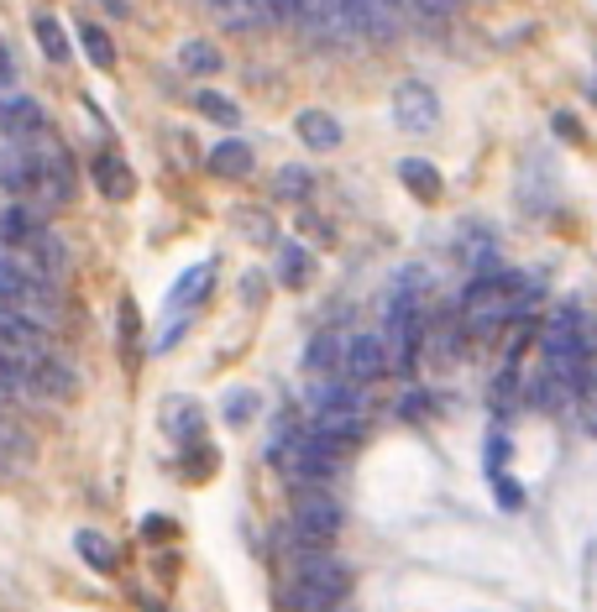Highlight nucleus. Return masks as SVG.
<instances>
[{
	"instance_id": "7c9ffc66",
	"label": "nucleus",
	"mask_w": 597,
	"mask_h": 612,
	"mask_svg": "<svg viewBox=\"0 0 597 612\" xmlns=\"http://www.w3.org/2000/svg\"><path fill=\"white\" fill-rule=\"evenodd\" d=\"M383 5H389V11H398V5H404V0H383Z\"/></svg>"
},
{
	"instance_id": "f257e3e1",
	"label": "nucleus",
	"mask_w": 597,
	"mask_h": 612,
	"mask_svg": "<svg viewBox=\"0 0 597 612\" xmlns=\"http://www.w3.org/2000/svg\"><path fill=\"white\" fill-rule=\"evenodd\" d=\"M352 586V571L330 550H304L294 560V582H289V608L294 612H330Z\"/></svg>"
},
{
	"instance_id": "4468645a",
	"label": "nucleus",
	"mask_w": 597,
	"mask_h": 612,
	"mask_svg": "<svg viewBox=\"0 0 597 612\" xmlns=\"http://www.w3.org/2000/svg\"><path fill=\"white\" fill-rule=\"evenodd\" d=\"M398 178L415 189L419 200H441V174H435L424 157H404V163H398Z\"/></svg>"
},
{
	"instance_id": "a211bd4d",
	"label": "nucleus",
	"mask_w": 597,
	"mask_h": 612,
	"mask_svg": "<svg viewBox=\"0 0 597 612\" xmlns=\"http://www.w3.org/2000/svg\"><path fill=\"white\" fill-rule=\"evenodd\" d=\"M315 189V174L309 168H278V178H272V194L278 200H304Z\"/></svg>"
},
{
	"instance_id": "a878e982",
	"label": "nucleus",
	"mask_w": 597,
	"mask_h": 612,
	"mask_svg": "<svg viewBox=\"0 0 597 612\" xmlns=\"http://www.w3.org/2000/svg\"><path fill=\"white\" fill-rule=\"evenodd\" d=\"M398 413H404V419H419V413H430V398H424V393H404V398H398Z\"/></svg>"
},
{
	"instance_id": "ddd939ff",
	"label": "nucleus",
	"mask_w": 597,
	"mask_h": 612,
	"mask_svg": "<svg viewBox=\"0 0 597 612\" xmlns=\"http://www.w3.org/2000/svg\"><path fill=\"white\" fill-rule=\"evenodd\" d=\"M304 367H309V372H320V378H335V372H341V335H315V341H309V350H304Z\"/></svg>"
},
{
	"instance_id": "5701e85b",
	"label": "nucleus",
	"mask_w": 597,
	"mask_h": 612,
	"mask_svg": "<svg viewBox=\"0 0 597 612\" xmlns=\"http://www.w3.org/2000/svg\"><path fill=\"white\" fill-rule=\"evenodd\" d=\"M576 413H582L587 435H597V382H587V387H576Z\"/></svg>"
},
{
	"instance_id": "6ab92c4d",
	"label": "nucleus",
	"mask_w": 597,
	"mask_h": 612,
	"mask_svg": "<svg viewBox=\"0 0 597 612\" xmlns=\"http://www.w3.org/2000/svg\"><path fill=\"white\" fill-rule=\"evenodd\" d=\"M194 105H200L209 120H220V126H237V120H241L237 100H226V94H215V89H200V94H194Z\"/></svg>"
},
{
	"instance_id": "f8f14e48",
	"label": "nucleus",
	"mask_w": 597,
	"mask_h": 612,
	"mask_svg": "<svg viewBox=\"0 0 597 612\" xmlns=\"http://www.w3.org/2000/svg\"><path fill=\"white\" fill-rule=\"evenodd\" d=\"M0 189H11V194H27L31 189V163L16 142L0 146Z\"/></svg>"
},
{
	"instance_id": "c756f323",
	"label": "nucleus",
	"mask_w": 597,
	"mask_h": 612,
	"mask_svg": "<svg viewBox=\"0 0 597 612\" xmlns=\"http://www.w3.org/2000/svg\"><path fill=\"white\" fill-rule=\"evenodd\" d=\"M105 5H111V11H116V16H126V0H105Z\"/></svg>"
},
{
	"instance_id": "2eb2a0df",
	"label": "nucleus",
	"mask_w": 597,
	"mask_h": 612,
	"mask_svg": "<svg viewBox=\"0 0 597 612\" xmlns=\"http://www.w3.org/2000/svg\"><path fill=\"white\" fill-rule=\"evenodd\" d=\"M27 461H31V439L11 419H0V467L16 471V467H27Z\"/></svg>"
},
{
	"instance_id": "cd10ccee",
	"label": "nucleus",
	"mask_w": 597,
	"mask_h": 612,
	"mask_svg": "<svg viewBox=\"0 0 597 612\" xmlns=\"http://www.w3.org/2000/svg\"><path fill=\"white\" fill-rule=\"evenodd\" d=\"M404 5H415V11H424V16H446L450 0H404Z\"/></svg>"
},
{
	"instance_id": "6e6552de",
	"label": "nucleus",
	"mask_w": 597,
	"mask_h": 612,
	"mask_svg": "<svg viewBox=\"0 0 597 612\" xmlns=\"http://www.w3.org/2000/svg\"><path fill=\"white\" fill-rule=\"evenodd\" d=\"M209 174L246 178V174H252V146L241 142V137H226L220 146H209Z\"/></svg>"
},
{
	"instance_id": "c85d7f7f",
	"label": "nucleus",
	"mask_w": 597,
	"mask_h": 612,
	"mask_svg": "<svg viewBox=\"0 0 597 612\" xmlns=\"http://www.w3.org/2000/svg\"><path fill=\"white\" fill-rule=\"evenodd\" d=\"M11 79H16V68H11V53L0 48V100L11 94Z\"/></svg>"
},
{
	"instance_id": "dca6fc26",
	"label": "nucleus",
	"mask_w": 597,
	"mask_h": 612,
	"mask_svg": "<svg viewBox=\"0 0 597 612\" xmlns=\"http://www.w3.org/2000/svg\"><path fill=\"white\" fill-rule=\"evenodd\" d=\"M74 545H79V554L90 560L94 571H116V550H111V539H105V534H94V528H85V534H79Z\"/></svg>"
},
{
	"instance_id": "f03ea898",
	"label": "nucleus",
	"mask_w": 597,
	"mask_h": 612,
	"mask_svg": "<svg viewBox=\"0 0 597 612\" xmlns=\"http://www.w3.org/2000/svg\"><path fill=\"white\" fill-rule=\"evenodd\" d=\"M341 524H346V519H341V502H335V497L298 487L294 524H289V534L298 539V550H326V545H335Z\"/></svg>"
},
{
	"instance_id": "9b49d317",
	"label": "nucleus",
	"mask_w": 597,
	"mask_h": 612,
	"mask_svg": "<svg viewBox=\"0 0 597 612\" xmlns=\"http://www.w3.org/2000/svg\"><path fill=\"white\" fill-rule=\"evenodd\" d=\"M220 48L215 42H205V37H189L179 48V68H189V74H200V79H209V74H220Z\"/></svg>"
},
{
	"instance_id": "39448f33",
	"label": "nucleus",
	"mask_w": 597,
	"mask_h": 612,
	"mask_svg": "<svg viewBox=\"0 0 597 612\" xmlns=\"http://www.w3.org/2000/svg\"><path fill=\"white\" fill-rule=\"evenodd\" d=\"M94 183H100V194H105V200H131V194H137V174H131V168H126V157H116V152H100V157H94Z\"/></svg>"
},
{
	"instance_id": "393cba45",
	"label": "nucleus",
	"mask_w": 597,
	"mask_h": 612,
	"mask_svg": "<svg viewBox=\"0 0 597 612\" xmlns=\"http://www.w3.org/2000/svg\"><path fill=\"white\" fill-rule=\"evenodd\" d=\"M263 5V16H272V22H294L298 0H257Z\"/></svg>"
},
{
	"instance_id": "412c9836",
	"label": "nucleus",
	"mask_w": 597,
	"mask_h": 612,
	"mask_svg": "<svg viewBox=\"0 0 597 612\" xmlns=\"http://www.w3.org/2000/svg\"><path fill=\"white\" fill-rule=\"evenodd\" d=\"M168 430H174L179 439L200 435V404H183V398H174V404H168Z\"/></svg>"
},
{
	"instance_id": "7ed1b4c3",
	"label": "nucleus",
	"mask_w": 597,
	"mask_h": 612,
	"mask_svg": "<svg viewBox=\"0 0 597 612\" xmlns=\"http://www.w3.org/2000/svg\"><path fill=\"white\" fill-rule=\"evenodd\" d=\"M435 120H441V100H435V89L430 85L404 79V85L393 89V126H398V131L424 137V131H435Z\"/></svg>"
},
{
	"instance_id": "bb28decb",
	"label": "nucleus",
	"mask_w": 597,
	"mask_h": 612,
	"mask_svg": "<svg viewBox=\"0 0 597 612\" xmlns=\"http://www.w3.org/2000/svg\"><path fill=\"white\" fill-rule=\"evenodd\" d=\"M493 487H498V497H504V508H524V493H519V487H513L508 476H498Z\"/></svg>"
},
{
	"instance_id": "9d476101",
	"label": "nucleus",
	"mask_w": 597,
	"mask_h": 612,
	"mask_svg": "<svg viewBox=\"0 0 597 612\" xmlns=\"http://www.w3.org/2000/svg\"><path fill=\"white\" fill-rule=\"evenodd\" d=\"M309 267H315V252H304L298 241L278 246V283L283 289H304L309 283Z\"/></svg>"
},
{
	"instance_id": "0eeeda50",
	"label": "nucleus",
	"mask_w": 597,
	"mask_h": 612,
	"mask_svg": "<svg viewBox=\"0 0 597 612\" xmlns=\"http://www.w3.org/2000/svg\"><path fill=\"white\" fill-rule=\"evenodd\" d=\"M294 126H298V142L315 146V152H335L341 137H346V131H341V120L330 116V111H298Z\"/></svg>"
},
{
	"instance_id": "423d86ee",
	"label": "nucleus",
	"mask_w": 597,
	"mask_h": 612,
	"mask_svg": "<svg viewBox=\"0 0 597 612\" xmlns=\"http://www.w3.org/2000/svg\"><path fill=\"white\" fill-rule=\"evenodd\" d=\"M0 126L11 131V142H22V137H31V131H42L48 116H42V105L27 100V94H5V100H0Z\"/></svg>"
},
{
	"instance_id": "b1692460",
	"label": "nucleus",
	"mask_w": 597,
	"mask_h": 612,
	"mask_svg": "<svg viewBox=\"0 0 597 612\" xmlns=\"http://www.w3.org/2000/svg\"><path fill=\"white\" fill-rule=\"evenodd\" d=\"M137 335H142V330H137V309L120 304V341H126V356H131V361H137Z\"/></svg>"
},
{
	"instance_id": "20e7f679",
	"label": "nucleus",
	"mask_w": 597,
	"mask_h": 612,
	"mask_svg": "<svg viewBox=\"0 0 597 612\" xmlns=\"http://www.w3.org/2000/svg\"><path fill=\"white\" fill-rule=\"evenodd\" d=\"M335 378H346V382L389 378V346H383V335H352L341 346V372Z\"/></svg>"
},
{
	"instance_id": "aec40b11",
	"label": "nucleus",
	"mask_w": 597,
	"mask_h": 612,
	"mask_svg": "<svg viewBox=\"0 0 597 612\" xmlns=\"http://www.w3.org/2000/svg\"><path fill=\"white\" fill-rule=\"evenodd\" d=\"M37 42H42V53L53 63H68V37H63V27L53 16H37Z\"/></svg>"
},
{
	"instance_id": "f3484780",
	"label": "nucleus",
	"mask_w": 597,
	"mask_h": 612,
	"mask_svg": "<svg viewBox=\"0 0 597 612\" xmlns=\"http://www.w3.org/2000/svg\"><path fill=\"white\" fill-rule=\"evenodd\" d=\"M79 42H85V53H90V63L94 68H111V63H116V48H111V31L105 27H79Z\"/></svg>"
},
{
	"instance_id": "4be33fe9",
	"label": "nucleus",
	"mask_w": 597,
	"mask_h": 612,
	"mask_svg": "<svg viewBox=\"0 0 597 612\" xmlns=\"http://www.w3.org/2000/svg\"><path fill=\"white\" fill-rule=\"evenodd\" d=\"M252 413H257V393H246V387H241V393H226V419H231V424H246Z\"/></svg>"
},
{
	"instance_id": "1a4fd4ad",
	"label": "nucleus",
	"mask_w": 597,
	"mask_h": 612,
	"mask_svg": "<svg viewBox=\"0 0 597 612\" xmlns=\"http://www.w3.org/2000/svg\"><path fill=\"white\" fill-rule=\"evenodd\" d=\"M209 283H215V263H200L194 272H183V278H179V289H174V298H168V309H174V315H183V309H194V304L205 298Z\"/></svg>"
}]
</instances>
